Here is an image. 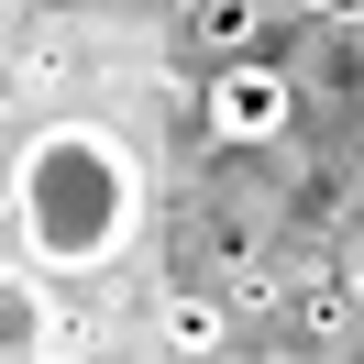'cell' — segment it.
<instances>
[{
  "label": "cell",
  "mask_w": 364,
  "mask_h": 364,
  "mask_svg": "<svg viewBox=\"0 0 364 364\" xmlns=\"http://www.w3.org/2000/svg\"><path fill=\"white\" fill-rule=\"evenodd\" d=\"M133 221H144L133 144L89 133V122H55V133L23 144V166H11V243H23V265L89 276L133 243Z\"/></svg>",
  "instance_id": "1"
},
{
  "label": "cell",
  "mask_w": 364,
  "mask_h": 364,
  "mask_svg": "<svg viewBox=\"0 0 364 364\" xmlns=\"http://www.w3.org/2000/svg\"><path fill=\"white\" fill-rule=\"evenodd\" d=\"M298 122V77L265 67V55H232L210 67V144H276Z\"/></svg>",
  "instance_id": "2"
},
{
  "label": "cell",
  "mask_w": 364,
  "mask_h": 364,
  "mask_svg": "<svg viewBox=\"0 0 364 364\" xmlns=\"http://www.w3.org/2000/svg\"><path fill=\"white\" fill-rule=\"evenodd\" d=\"M166 342L177 353H221V309L210 298H166Z\"/></svg>",
  "instance_id": "3"
},
{
  "label": "cell",
  "mask_w": 364,
  "mask_h": 364,
  "mask_svg": "<svg viewBox=\"0 0 364 364\" xmlns=\"http://www.w3.org/2000/svg\"><path fill=\"white\" fill-rule=\"evenodd\" d=\"M188 33H199V45H243V33H254V0H188Z\"/></svg>",
  "instance_id": "4"
},
{
  "label": "cell",
  "mask_w": 364,
  "mask_h": 364,
  "mask_svg": "<svg viewBox=\"0 0 364 364\" xmlns=\"http://www.w3.org/2000/svg\"><path fill=\"white\" fill-rule=\"evenodd\" d=\"M309 11H320V23H364V0H309Z\"/></svg>",
  "instance_id": "5"
}]
</instances>
